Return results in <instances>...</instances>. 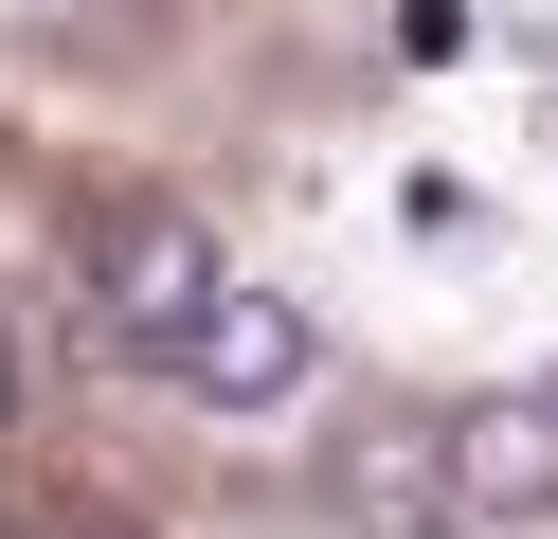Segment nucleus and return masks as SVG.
Returning a JSON list of instances; mask_svg holds the SVG:
<instances>
[{
	"label": "nucleus",
	"instance_id": "f03ea898",
	"mask_svg": "<svg viewBox=\"0 0 558 539\" xmlns=\"http://www.w3.org/2000/svg\"><path fill=\"white\" fill-rule=\"evenodd\" d=\"M198 287H217V234H198L181 198H109V216H90V306H109V342L162 359Z\"/></svg>",
	"mask_w": 558,
	"mask_h": 539
},
{
	"label": "nucleus",
	"instance_id": "7ed1b4c3",
	"mask_svg": "<svg viewBox=\"0 0 558 539\" xmlns=\"http://www.w3.org/2000/svg\"><path fill=\"white\" fill-rule=\"evenodd\" d=\"M433 503L450 522H558V414L541 395H469V414H433Z\"/></svg>",
	"mask_w": 558,
	"mask_h": 539
},
{
	"label": "nucleus",
	"instance_id": "39448f33",
	"mask_svg": "<svg viewBox=\"0 0 558 539\" xmlns=\"http://www.w3.org/2000/svg\"><path fill=\"white\" fill-rule=\"evenodd\" d=\"M0 431H19V342H0Z\"/></svg>",
	"mask_w": 558,
	"mask_h": 539
},
{
	"label": "nucleus",
	"instance_id": "f257e3e1",
	"mask_svg": "<svg viewBox=\"0 0 558 539\" xmlns=\"http://www.w3.org/2000/svg\"><path fill=\"white\" fill-rule=\"evenodd\" d=\"M306 359H325V342H306V306H289V287H198V306H181V342H162V378H181V395H217V414H270V395H306Z\"/></svg>",
	"mask_w": 558,
	"mask_h": 539
},
{
	"label": "nucleus",
	"instance_id": "20e7f679",
	"mask_svg": "<svg viewBox=\"0 0 558 539\" xmlns=\"http://www.w3.org/2000/svg\"><path fill=\"white\" fill-rule=\"evenodd\" d=\"M342 503L397 522V539H450V503H433V414H414V431H361V450H342Z\"/></svg>",
	"mask_w": 558,
	"mask_h": 539
}]
</instances>
